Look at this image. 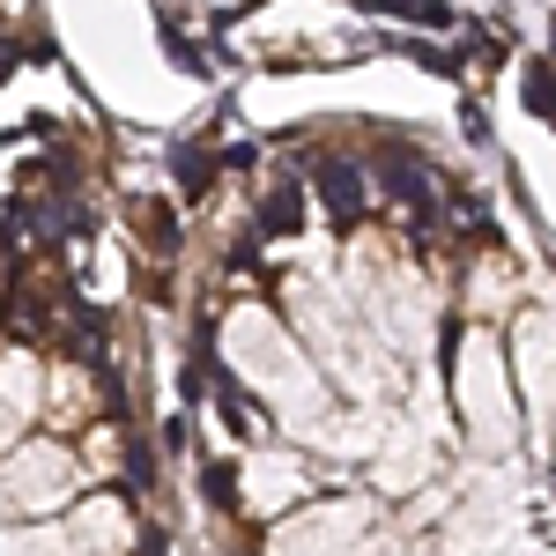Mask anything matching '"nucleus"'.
Wrapping results in <instances>:
<instances>
[{
  "instance_id": "f257e3e1",
  "label": "nucleus",
  "mask_w": 556,
  "mask_h": 556,
  "mask_svg": "<svg viewBox=\"0 0 556 556\" xmlns=\"http://www.w3.org/2000/svg\"><path fill=\"white\" fill-rule=\"evenodd\" d=\"M0 490L23 505V513H52L67 490H75V460L60 453V438H15L8 445V468H0Z\"/></svg>"
},
{
  "instance_id": "f03ea898",
  "label": "nucleus",
  "mask_w": 556,
  "mask_h": 556,
  "mask_svg": "<svg viewBox=\"0 0 556 556\" xmlns=\"http://www.w3.org/2000/svg\"><path fill=\"white\" fill-rule=\"evenodd\" d=\"M460 401H468V416H482V430H490V445L513 430V401H505V386H497V364H490V342L460 349Z\"/></svg>"
}]
</instances>
